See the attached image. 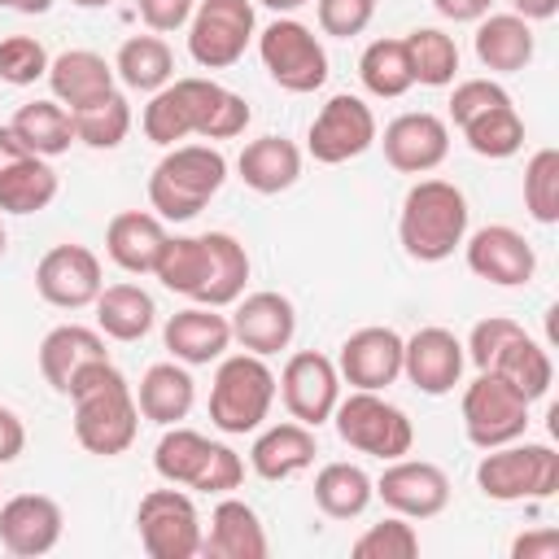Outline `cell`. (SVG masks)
Instances as JSON below:
<instances>
[{
	"instance_id": "obj_1",
	"label": "cell",
	"mask_w": 559,
	"mask_h": 559,
	"mask_svg": "<svg viewBox=\"0 0 559 559\" xmlns=\"http://www.w3.org/2000/svg\"><path fill=\"white\" fill-rule=\"evenodd\" d=\"M249 105L245 96H236L231 87L214 83V79H201V74H188V79H170L166 87H157L144 105V135L162 148H175L183 144L188 135H201V140H236L245 127H249Z\"/></svg>"
},
{
	"instance_id": "obj_2",
	"label": "cell",
	"mask_w": 559,
	"mask_h": 559,
	"mask_svg": "<svg viewBox=\"0 0 559 559\" xmlns=\"http://www.w3.org/2000/svg\"><path fill=\"white\" fill-rule=\"evenodd\" d=\"M66 397L74 402V441L87 454L114 459L131 450L140 432V406H135V389L109 358L83 367Z\"/></svg>"
},
{
	"instance_id": "obj_3",
	"label": "cell",
	"mask_w": 559,
	"mask_h": 559,
	"mask_svg": "<svg viewBox=\"0 0 559 559\" xmlns=\"http://www.w3.org/2000/svg\"><path fill=\"white\" fill-rule=\"evenodd\" d=\"M467 197L450 179H415L402 197L397 240L415 262H445L467 236Z\"/></svg>"
},
{
	"instance_id": "obj_4",
	"label": "cell",
	"mask_w": 559,
	"mask_h": 559,
	"mask_svg": "<svg viewBox=\"0 0 559 559\" xmlns=\"http://www.w3.org/2000/svg\"><path fill=\"white\" fill-rule=\"evenodd\" d=\"M227 179V157L214 144H175L148 175V205L162 223L197 218Z\"/></svg>"
},
{
	"instance_id": "obj_5",
	"label": "cell",
	"mask_w": 559,
	"mask_h": 559,
	"mask_svg": "<svg viewBox=\"0 0 559 559\" xmlns=\"http://www.w3.org/2000/svg\"><path fill=\"white\" fill-rule=\"evenodd\" d=\"M275 402V371L262 354H227L218 358L214 384H210V424L227 437L258 432Z\"/></svg>"
},
{
	"instance_id": "obj_6",
	"label": "cell",
	"mask_w": 559,
	"mask_h": 559,
	"mask_svg": "<svg viewBox=\"0 0 559 559\" xmlns=\"http://www.w3.org/2000/svg\"><path fill=\"white\" fill-rule=\"evenodd\" d=\"M476 489L489 502H546L559 489V454L546 441H507L476 463Z\"/></svg>"
},
{
	"instance_id": "obj_7",
	"label": "cell",
	"mask_w": 559,
	"mask_h": 559,
	"mask_svg": "<svg viewBox=\"0 0 559 559\" xmlns=\"http://www.w3.org/2000/svg\"><path fill=\"white\" fill-rule=\"evenodd\" d=\"M332 424L349 450L384 459V463L411 454V445H415V428H411L406 411L393 406L384 393H371V389H349V397L336 402Z\"/></svg>"
},
{
	"instance_id": "obj_8",
	"label": "cell",
	"mask_w": 559,
	"mask_h": 559,
	"mask_svg": "<svg viewBox=\"0 0 559 559\" xmlns=\"http://www.w3.org/2000/svg\"><path fill=\"white\" fill-rule=\"evenodd\" d=\"M258 57L284 92L306 96V92H319L328 83V52H323L319 35L297 17H275L271 26H262L258 31Z\"/></svg>"
},
{
	"instance_id": "obj_9",
	"label": "cell",
	"mask_w": 559,
	"mask_h": 559,
	"mask_svg": "<svg viewBox=\"0 0 559 559\" xmlns=\"http://www.w3.org/2000/svg\"><path fill=\"white\" fill-rule=\"evenodd\" d=\"M135 528H140V546L148 559H192L201 555V542H205L197 502L179 485L148 489L135 507Z\"/></svg>"
},
{
	"instance_id": "obj_10",
	"label": "cell",
	"mask_w": 559,
	"mask_h": 559,
	"mask_svg": "<svg viewBox=\"0 0 559 559\" xmlns=\"http://www.w3.org/2000/svg\"><path fill=\"white\" fill-rule=\"evenodd\" d=\"M258 35L253 0H197L188 17V52L201 70H227Z\"/></svg>"
},
{
	"instance_id": "obj_11",
	"label": "cell",
	"mask_w": 559,
	"mask_h": 559,
	"mask_svg": "<svg viewBox=\"0 0 559 559\" xmlns=\"http://www.w3.org/2000/svg\"><path fill=\"white\" fill-rule=\"evenodd\" d=\"M528 406L524 393H515L502 376L480 371L467 389H463V432L476 450H493L507 445L515 437H524L528 428Z\"/></svg>"
},
{
	"instance_id": "obj_12",
	"label": "cell",
	"mask_w": 559,
	"mask_h": 559,
	"mask_svg": "<svg viewBox=\"0 0 559 559\" xmlns=\"http://www.w3.org/2000/svg\"><path fill=\"white\" fill-rule=\"evenodd\" d=\"M376 144V114L362 96H349V92H336L310 122V135H306V153L323 166H341V162H354L362 157L367 148Z\"/></svg>"
},
{
	"instance_id": "obj_13",
	"label": "cell",
	"mask_w": 559,
	"mask_h": 559,
	"mask_svg": "<svg viewBox=\"0 0 559 559\" xmlns=\"http://www.w3.org/2000/svg\"><path fill=\"white\" fill-rule=\"evenodd\" d=\"M275 393L284 397V406H288V415H293L297 424L319 428V424L332 419V411H336V402H341V371H336V362H332L328 354H319V349H297V354L284 362V371H280V380H275Z\"/></svg>"
},
{
	"instance_id": "obj_14",
	"label": "cell",
	"mask_w": 559,
	"mask_h": 559,
	"mask_svg": "<svg viewBox=\"0 0 559 559\" xmlns=\"http://www.w3.org/2000/svg\"><path fill=\"white\" fill-rule=\"evenodd\" d=\"M376 498L406 520H432L450 507V476L428 463V459H389L380 480H376Z\"/></svg>"
},
{
	"instance_id": "obj_15",
	"label": "cell",
	"mask_w": 559,
	"mask_h": 559,
	"mask_svg": "<svg viewBox=\"0 0 559 559\" xmlns=\"http://www.w3.org/2000/svg\"><path fill=\"white\" fill-rule=\"evenodd\" d=\"M35 288L48 306L57 310H83L96 301V293L105 288L100 275V258L87 245H52L39 262H35Z\"/></svg>"
},
{
	"instance_id": "obj_16",
	"label": "cell",
	"mask_w": 559,
	"mask_h": 559,
	"mask_svg": "<svg viewBox=\"0 0 559 559\" xmlns=\"http://www.w3.org/2000/svg\"><path fill=\"white\" fill-rule=\"evenodd\" d=\"M463 253H467V271L498 288H520L537 271L533 245L507 223H489V227H476L472 236H463Z\"/></svg>"
},
{
	"instance_id": "obj_17",
	"label": "cell",
	"mask_w": 559,
	"mask_h": 559,
	"mask_svg": "<svg viewBox=\"0 0 559 559\" xmlns=\"http://www.w3.org/2000/svg\"><path fill=\"white\" fill-rule=\"evenodd\" d=\"M463 341L450 328H419L411 336H402V376L428 393V397H445L454 393V384L463 380Z\"/></svg>"
},
{
	"instance_id": "obj_18",
	"label": "cell",
	"mask_w": 559,
	"mask_h": 559,
	"mask_svg": "<svg viewBox=\"0 0 559 559\" xmlns=\"http://www.w3.org/2000/svg\"><path fill=\"white\" fill-rule=\"evenodd\" d=\"M384 162L402 175H428L445 162L450 153V122L441 114H428V109H411V114H397L384 135Z\"/></svg>"
},
{
	"instance_id": "obj_19",
	"label": "cell",
	"mask_w": 559,
	"mask_h": 559,
	"mask_svg": "<svg viewBox=\"0 0 559 559\" xmlns=\"http://www.w3.org/2000/svg\"><path fill=\"white\" fill-rule=\"evenodd\" d=\"M231 306H236V310H231V341H240L249 354L271 358V354H280V349L293 345L297 306H293L284 293H271V288L249 293V297L240 293Z\"/></svg>"
},
{
	"instance_id": "obj_20",
	"label": "cell",
	"mask_w": 559,
	"mask_h": 559,
	"mask_svg": "<svg viewBox=\"0 0 559 559\" xmlns=\"http://www.w3.org/2000/svg\"><path fill=\"white\" fill-rule=\"evenodd\" d=\"M336 371H341V380H349V389L384 393L402 376V336L393 328H380V323L349 332L341 341Z\"/></svg>"
},
{
	"instance_id": "obj_21",
	"label": "cell",
	"mask_w": 559,
	"mask_h": 559,
	"mask_svg": "<svg viewBox=\"0 0 559 559\" xmlns=\"http://www.w3.org/2000/svg\"><path fill=\"white\" fill-rule=\"evenodd\" d=\"M66 515L48 493H13L0 502V546L17 559H39L61 542Z\"/></svg>"
},
{
	"instance_id": "obj_22",
	"label": "cell",
	"mask_w": 559,
	"mask_h": 559,
	"mask_svg": "<svg viewBox=\"0 0 559 559\" xmlns=\"http://www.w3.org/2000/svg\"><path fill=\"white\" fill-rule=\"evenodd\" d=\"M162 341H166V349H170L175 362H183V367H210L231 345V319L218 314L214 306H197L192 301V306H183V310H175L166 319Z\"/></svg>"
},
{
	"instance_id": "obj_23",
	"label": "cell",
	"mask_w": 559,
	"mask_h": 559,
	"mask_svg": "<svg viewBox=\"0 0 559 559\" xmlns=\"http://www.w3.org/2000/svg\"><path fill=\"white\" fill-rule=\"evenodd\" d=\"M100 358H109L100 328L61 323V328H52V332L39 341V371H44V380L52 384V393H61V397L70 393L74 376H79L83 367L100 362Z\"/></svg>"
},
{
	"instance_id": "obj_24",
	"label": "cell",
	"mask_w": 559,
	"mask_h": 559,
	"mask_svg": "<svg viewBox=\"0 0 559 559\" xmlns=\"http://www.w3.org/2000/svg\"><path fill=\"white\" fill-rule=\"evenodd\" d=\"M44 79L52 87V100H61L74 114V109L109 96L118 74H114V61H105L100 52H92V48H66V52H57L48 61V74Z\"/></svg>"
},
{
	"instance_id": "obj_25",
	"label": "cell",
	"mask_w": 559,
	"mask_h": 559,
	"mask_svg": "<svg viewBox=\"0 0 559 559\" xmlns=\"http://www.w3.org/2000/svg\"><path fill=\"white\" fill-rule=\"evenodd\" d=\"M319 445H314V428L288 419V424H271V428H258L253 445H249V467L262 476V480H288L297 472H306L314 463Z\"/></svg>"
},
{
	"instance_id": "obj_26",
	"label": "cell",
	"mask_w": 559,
	"mask_h": 559,
	"mask_svg": "<svg viewBox=\"0 0 559 559\" xmlns=\"http://www.w3.org/2000/svg\"><path fill=\"white\" fill-rule=\"evenodd\" d=\"M162 245H166V223L148 210H122L105 227V253L127 275H153Z\"/></svg>"
},
{
	"instance_id": "obj_27",
	"label": "cell",
	"mask_w": 559,
	"mask_h": 559,
	"mask_svg": "<svg viewBox=\"0 0 559 559\" xmlns=\"http://www.w3.org/2000/svg\"><path fill=\"white\" fill-rule=\"evenodd\" d=\"M476 61L489 70V74H515L533 61V22H524L520 13H485L476 22Z\"/></svg>"
},
{
	"instance_id": "obj_28",
	"label": "cell",
	"mask_w": 559,
	"mask_h": 559,
	"mask_svg": "<svg viewBox=\"0 0 559 559\" xmlns=\"http://www.w3.org/2000/svg\"><path fill=\"white\" fill-rule=\"evenodd\" d=\"M192 402H197V380L188 376V367L183 362H153L144 376H140V384H135V406H140V415L148 419V424H157V428H170V424H183L188 419V411H192Z\"/></svg>"
},
{
	"instance_id": "obj_29",
	"label": "cell",
	"mask_w": 559,
	"mask_h": 559,
	"mask_svg": "<svg viewBox=\"0 0 559 559\" xmlns=\"http://www.w3.org/2000/svg\"><path fill=\"white\" fill-rule=\"evenodd\" d=\"M205 555L214 559H266V528L258 520V511L245 498H223L210 511V533L201 542Z\"/></svg>"
},
{
	"instance_id": "obj_30",
	"label": "cell",
	"mask_w": 559,
	"mask_h": 559,
	"mask_svg": "<svg viewBox=\"0 0 559 559\" xmlns=\"http://www.w3.org/2000/svg\"><path fill=\"white\" fill-rule=\"evenodd\" d=\"M205 271H201V288H197V306H231L245 284H249V253L231 231H205Z\"/></svg>"
},
{
	"instance_id": "obj_31",
	"label": "cell",
	"mask_w": 559,
	"mask_h": 559,
	"mask_svg": "<svg viewBox=\"0 0 559 559\" xmlns=\"http://www.w3.org/2000/svg\"><path fill=\"white\" fill-rule=\"evenodd\" d=\"M236 170H240L245 188H253L262 197H275V192H288L301 179V148L284 135H258L240 148Z\"/></svg>"
},
{
	"instance_id": "obj_32",
	"label": "cell",
	"mask_w": 559,
	"mask_h": 559,
	"mask_svg": "<svg viewBox=\"0 0 559 559\" xmlns=\"http://www.w3.org/2000/svg\"><path fill=\"white\" fill-rule=\"evenodd\" d=\"M92 306H96V328L109 341H140L157 323V306L140 284H105Z\"/></svg>"
},
{
	"instance_id": "obj_33",
	"label": "cell",
	"mask_w": 559,
	"mask_h": 559,
	"mask_svg": "<svg viewBox=\"0 0 559 559\" xmlns=\"http://www.w3.org/2000/svg\"><path fill=\"white\" fill-rule=\"evenodd\" d=\"M61 179L48 166V157H17L4 175H0V214H39L57 201Z\"/></svg>"
},
{
	"instance_id": "obj_34",
	"label": "cell",
	"mask_w": 559,
	"mask_h": 559,
	"mask_svg": "<svg viewBox=\"0 0 559 559\" xmlns=\"http://www.w3.org/2000/svg\"><path fill=\"white\" fill-rule=\"evenodd\" d=\"M376 498V480L358 463H323L314 476V507L328 520H358Z\"/></svg>"
},
{
	"instance_id": "obj_35",
	"label": "cell",
	"mask_w": 559,
	"mask_h": 559,
	"mask_svg": "<svg viewBox=\"0 0 559 559\" xmlns=\"http://www.w3.org/2000/svg\"><path fill=\"white\" fill-rule=\"evenodd\" d=\"M493 376H502L515 393H524V402H537L550 393V380H555V362L546 354L542 341H533L528 332H520L515 341L502 345V354L489 362Z\"/></svg>"
},
{
	"instance_id": "obj_36",
	"label": "cell",
	"mask_w": 559,
	"mask_h": 559,
	"mask_svg": "<svg viewBox=\"0 0 559 559\" xmlns=\"http://www.w3.org/2000/svg\"><path fill=\"white\" fill-rule=\"evenodd\" d=\"M114 74L131 87V92H157L175 79V52L162 35H131L122 39L118 57H114Z\"/></svg>"
},
{
	"instance_id": "obj_37",
	"label": "cell",
	"mask_w": 559,
	"mask_h": 559,
	"mask_svg": "<svg viewBox=\"0 0 559 559\" xmlns=\"http://www.w3.org/2000/svg\"><path fill=\"white\" fill-rule=\"evenodd\" d=\"M9 127L26 144V153H35V157H57L74 144V118L61 100H31L13 114Z\"/></svg>"
},
{
	"instance_id": "obj_38",
	"label": "cell",
	"mask_w": 559,
	"mask_h": 559,
	"mask_svg": "<svg viewBox=\"0 0 559 559\" xmlns=\"http://www.w3.org/2000/svg\"><path fill=\"white\" fill-rule=\"evenodd\" d=\"M459 131H463L467 148H472L476 157H489V162L515 157V153L524 148V118H520V109L511 105V96L498 100V105H489V109H480V114L467 118Z\"/></svg>"
},
{
	"instance_id": "obj_39",
	"label": "cell",
	"mask_w": 559,
	"mask_h": 559,
	"mask_svg": "<svg viewBox=\"0 0 559 559\" xmlns=\"http://www.w3.org/2000/svg\"><path fill=\"white\" fill-rule=\"evenodd\" d=\"M210 437L197 432V428H183V424H170L162 432V441L153 445V472L166 480V485H183L192 489V480L201 476L205 459H210Z\"/></svg>"
},
{
	"instance_id": "obj_40",
	"label": "cell",
	"mask_w": 559,
	"mask_h": 559,
	"mask_svg": "<svg viewBox=\"0 0 559 559\" xmlns=\"http://www.w3.org/2000/svg\"><path fill=\"white\" fill-rule=\"evenodd\" d=\"M406 44V61H411V79L424 87H445L459 74V44L454 35L437 31V26H415L411 35H402Z\"/></svg>"
},
{
	"instance_id": "obj_41",
	"label": "cell",
	"mask_w": 559,
	"mask_h": 559,
	"mask_svg": "<svg viewBox=\"0 0 559 559\" xmlns=\"http://www.w3.org/2000/svg\"><path fill=\"white\" fill-rule=\"evenodd\" d=\"M358 79L376 100H397L415 87L411 79V61H406V44L402 39H371L358 57Z\"/></svg>"
},
{
	"instance_id": "obj_42",
	"label": "cell",
	"mask_w": 559,
	"mask_h": 559,
	"mask_svg": "<svg viewBox=\"0 0 559 559\" xmlns=\"http://www.w3.org/2000/svg\"><path fill=\"white\" fill-rule=\"evenodd\" d=\"M70 118H74V140H79V144L109 153V148H118V144L127 140V131H131V100L114 87L109 96H100V100L74 109Z\"/></svg>"
},
{
	"instance_id": "obj_43",
	"label": "cell",
	"mask_w": 559,
	"mask_h": 559,
	"mask_svg": "<svg viewBox=\"0 0 559 559\" xmlns=\"http://www.w3.org/2000/svg\"><path fill=\"white\" fill-rule=\"evenodd\" d=\"M201 271H205V240L201 236H166V245L153 262V275L162 280V288L192 301L201 288Z\"/></svg>"
},
{
	"instance_id": "obj_44",
	"label": "cell",
	"mask_w": 559,
	"mask_h": 559,
	"mask_svg": "<svg viewBox=\"0 0 559 559\" xmlns=\"http://www.w3.org/2000/svg\"><path fill=\"white\" fill-rule=\"evenodd\" d=\"M524 210L533 223H559V148H537L524 166Z\"/></svg>"
},
{
	"instance_id": "obj_45",
	"label": "cell",
	"mask_w": 559,
	"mask_h": 559,
	"mask_svg": "<svg viewBox=\"0 0 559 559\" xmlns=\"http://www.w3.org/2000/svg\"><path fill=\"white\" fill-rule=\"evenodd\" d=\"M354 559H415L419 555V533L406 515H389L371 524L354 546Z\"/></svg>"
},
{
	"instance_id": "obj_46",
	"label": "cell",
	"mask_w": 559,
	"mask_h": 559,
	"mask_svg": "<svg viewBox=\"0 0 559 559\" xmlns=\"http://www.w3.org/2000/svg\"><path fill=\"white\" fill-rule=\"evenodd\" d=\"M48 48L35 35H4L0 39V79L13 87H26L48 74Z\"/></svg>"
},
{
	"instance_id": "obj_47",
	"label": "cell",
	"mask_w": 559,
	"mask_h": 559,
	"mask_svg": "<svg viewBox=\"0 0 559 559\" xmlns=\"http://www.w3.org/2000/svg\"><path fill=\"white\" fill-rule=\"evenodd\" d=\"M524 328L515 323V319H507V314H489V319H480L476 328H472V336H467V345H463V354L480 367V371H489V362L502 354V345L507 341H515Z\"/></svg>"
},
{
	"instance_id": "obj_48",
	"label": "cell",
	"mask_w": 559,
	"mask_h": 559,
	"mask_svg": "<svg viewBox=\"0 0 559 559\" xmlns=\"http://www.w3.org/2000/svg\"><path fill=\"white\" fill-rule=\"evenodd\" d=\"M376 17V0H319V31L323 35H336V39H349V35H362Z\"/></svg>"
},
{
	"instance_id": "obj_49",
	"label": "cell",
	"mask_w": 559,
	"mask_h": 559,
	"mask_svg": "<svg viewBox=\"0 0 559 559\" xmlns=\"http://www.w3.org/2000/svg\"><path fill=\"white\" fill-rule=\"evenodd\" d=\"M240 480H245L240 454H236L231 445L214 441V445H210V459H205V467H201V476L192 480V489H197V493H231Z\"/></svg>"
},
{
	"instance_id": "obj_50",
	"label": "cell",
	"mask_w": 559,
	"mask_h": 559,
	"mask_svg": "<svg viewBox=\"0 0 559 559\" xmlns=\"http://www.w3.org/2000/svg\"><path fill=\"white\" fill-rule=\"evenodd\" d=\"M511 92L502 87V83H493V79H463L459 87H454V96H450V122L454 127H463L467 118H476L480 109H489V105H498V100H507Z\"/></svg>"
},
{
	"instance_id": "obj_51",
	"label": "cell",
	"mask_w": 559,
	"mask_h": 559,
	"mask_svg": "<svg viewBox=\"0 0 559 559\" xmlns=\"http://www.w3.org/2000/svg\"><path fill=\"white\" fill-rule=\"evenodd\" d=\"M192 9H197V0H135V13L153 35H170V31L188 26Z\"/></svg>"
},
{
	"instance_id": "obj_52",
	"label": "cell",
	"mask_w": 559,
	"mask_h": 559,
	"mask_svg": "<svg viewBox=\"0 0 559 559\" xmlns=\"http://www.w3.org/2000/svg\"><path fill=\"white\" fill-rule=\"evenodd\" d=\"M559 555V528H537V533H520L511 542V559H555Z\"/></svg>"
},
{
	"instance_id": "obj_53",
	"label": "cell",
	"mask_w": 559,
	"mask_h": 559,
	"mask_svg": "<svg viewBox=\"0 0 559 559\" xmlns=\"http://www.w3.org/2000/svg\"><path fill=\"white\" fill-rule=\"evenodd\" d=\"M22 450H26V424L17 419V411L0 406V467L13 463Z\"/></svg>"
},
{
	"instance_id": "obj_54",
	"label": "cell",
	"mask_w": 559,
	"mask_h": 559,
	"mask_svg": "<svg viewBox=\"0 0 559 559\" xmlns=\"http://www.w3.org/2000/svg\"><path fill=\"white\" fill-rule=\"evenodd\" d=\"M493 0H432V9L450 22H480Z\"/></svg>"
},
{
	"instance_id": "obj_55",
	"label": "cell",
	"mask_w": 559,
	"mask_h": 559,
	"mask_svg": "<svg viewBox=\"0 0 559 559\" xmlns=\"http://www.w3.org/2000/svg\"><path fill=\"white\" fill-rule=\"evenodd\" d=\"M511 9L524 17V22H546L559 13V0H511Z\"/></svg>"
},
{
	"instance_id": "obj_56",
	"label": "cell",
	"mask_w": 559,
	"mask_h": 559,
	"mask_svg": "<svg viewBox=\"0 0 559 559\" xmlns=\"http://www.w3.org/2000/svg\"><path fill=\"white\" fill-rule=\"evenodd\" d=\"M17 157H26V144L13 135V127H0V175H4Z\"/></svg>"
},
{
	"instance_id": "obj_57",
	"label": "cell",
	"mask_w": 559,
	"mask_h": 559,
	"mask_svg": "<svg viewBox=\"0 0 559 559\" xmlns=\"http://www.w3.org/2000/svg\"><path fill=\"white\" fill-rule=\"evenodd\" d=\"M0 9H13V13L35 17V13H48V9H52V0H0Z\"/></svg>"
},
{
	"instance_id": "obj_58",
	"label": "cell",
	"mask_w": 559,
	"mask_h": 559,
	"mask_svg": "<svg viewBox=\"0 0 559 559\" xmlns=\"http://www.w3.org/2000/svg\"><path fill=\"white\" fill-rule=\"evenodd\" d=\"M258 4H266V9H275V13H293V9H301V4H310V0H258Z\"/></svg>"
},
{
	"instance_id": "obj_59",
	"label": "cell",
	"mask_w": 559,
	"mask_h": 559,
	"mask_svg": "<svg viewBox=\"0 0 559 559\" xmlns=\"http://www.w3.org/2000/svg\"><path fill=\"white\" fill-rule=\"evenodd\" d=\"M70 4H79V9H105V4H114V0H70Z\"/></svg>"
},
{
	"instance_id": "obj_60",
	"label": "cell",
	"mask_w": 559,
	"mask_h": 559,
	"mask_svg": "<svg viewBox=\"0 0 559 559\" xmlns=\"http://www.w3.org/2000/svg\"><path fill=\"white\" fill-rule=\"evenodd\" d=\"M4 249H9V231H4V223H0V258H4Z\"/></svg>"
}]
</instances>
